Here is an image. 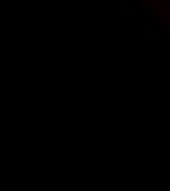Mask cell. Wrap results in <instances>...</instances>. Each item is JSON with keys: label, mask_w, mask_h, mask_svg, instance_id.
Listing matches in <instances>:
<instances>
[{"label": "cell", "mask_w": 170, "mask_h": 191, "mask_svg": "<svg viewBox=\"0 0 170 191\" xmlns=\"http://www.w3.org/2000/svg\"><path fill=\"white\" fill-rule=\"evenodd\" d=\"M135 13L137 12H135L133 6L129 2H123V5H122V15L123 16H133Z\"/></svg>", "instance_id": "1"}, {"label": "cell", "mask_w": 170, "mask_h": 191, "mask_svg": "<svg viewBox=\"0 0 170 191\" xmlns=\"http://www.w3.org/2000/svg\"><path fill=\"white\" fill-rule=\"evenodd\" d=\"M145 38L147 40H156V38H158L157 31H156V28L152 27V25H148L145 28Z\"/></svg>", "instance_id": "2"}, {"label": "cell", "mask_w": 170, "mask_h": 191, "mask_svg": "<svg viewBox=\"0 0 170 191\" xmlns=\"http://www.w3.org/2000/svg\"><path fill=\"white\" fill-rule=\"evenodd\" d=\"M158 10H160V3H158V2H151V3L147 6V12H148L150 15H156Z\"/></svg>", "instance_id": "3"}, {"label": "cell", "mask_w": 170, "mask_h": 191, "mask_svg": "<svg viewBox=\"0 0 170 191\" xmlns=\"http://www.w3.org/2000/svg\"><path fill=\"white\" fill-rule=\"evenodd\" d=\"M160 21L163 22V24H169V15H160Z\"/></svg>", "instance_id": "4"}, {"label": "cell", "mask_w": 170, "mask_h": 191, "mask_svg": "<svg viewBox=\"0 0 170 191\" xmlns=\"http://www.w3.org/2000/svg\"><path fill=\"white\" fill-rule=\"evenodd\" d=\"M157 2H158L160 5H163V3H166V5H170V0H157Z\"/></svg>", "instance_id": "5"}, {"label": "cell", "mask_w": 170, "mask_h": 191, "mask_svg": "<svg viewBox=\"0 0 170 191\" xmlns=\"http://www.w3.org/2000/svg\"><path fill=\"white\" fill-rule=\"evenodd\" d=\"M169 62H170V52H169Z\"/></svg>", "instance_id": "6"}]
</instances>
